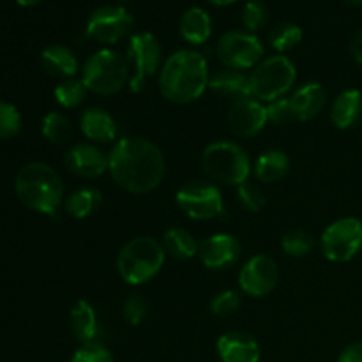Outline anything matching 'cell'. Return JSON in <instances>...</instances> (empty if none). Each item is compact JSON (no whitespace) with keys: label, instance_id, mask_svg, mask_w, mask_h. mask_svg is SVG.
Listing matches in <instances>:
<instances>
[{"label":"cell","instance_id":"cell-1","mask_svg":"<svg viewBox=\"0 0 362 362\" xmlns=\"http://www.w3.org/2000/svg\"><path fill=\"white\" fill-rule=\"evenodd\" d=\"M108 172L117 186L134 194H147L163 182L166 161L151 140L126 136L115 141L108 154Z\"/></svg>","mask_w":362,"mask_h":362},{"label":"cell","instance_id":"cell-2","mask_svg":"<svg viewBox=\"0 0 362 362\" xmlns=\"http://www.w3.org/2000/svg\"><path fill=\"white\" fill-rule=\"evenodd\" d=\"M209 67L204 55L194 49H179L168 57L159 71V90L175 105H189L209 88Z\"/></svg>","mask_w":362,"mask_h":362},{"label":"cell","instance_id":"cell-3","mask_svg":"<svg viewBox=\"0 0 362 362\" xmlns=\"http://www.w3.org/2000/svg\"><path fill=\"white\" fill-rule=\"evenodd\" d=\"M14 189L25 207L46 216H55L64 200L62 179L46 163H28L20 168Z\"/></svg>","mask_w":362,"mask_h":362},{"label":"cell","instance_id":"cell-4","mask_svg":"<svg viewBox=\"0 0 362 362\" xmlns=\"http://www.w3.org/2000/svg\"><path fill=\"white\" fill-rule=\"evenodd\" d=\"M165 257V247L158 240L152 237H136L120 250L117 269L127 285H144L161 271Z\"/></svg>","mask_w":362,"mask_h":362},{"label":"cell","instance_id":"cell-5","mask_svg":"<svg viewBox=\"0 0 362 362\" xmlns=\"http://www.w3.org/2000/svg\"><path fill=\"white\" fill-rule=\"evenodd\" d=\"M202 166L216 182L237 186L247 182L251 173V159L247 152L233 141L219 140L207 145L202 152Z\"/></svg>","mask_w":362,"mask_h":362},{"label":"cell","instance_id":"cell-6","mask_svg":"<svg viewBox=\"0 0 362 362\" xmlns=\"http://www.w3.org/2000/svg\"><path fill=\"white\" fill-rule=\"evenodd\" d=\"M129 67L126 59L113 49H99L87 59L81 81L87 90L101 95H112L122 90L129 81Z\"/></svg>","mask_w":362,"mask_h":362},{"label":"cell","instance_id":"cell-7","mask_svg":"<svg viewBox=\"0 0 362 362\" xmlns=\"http://www.w3.org/2000/svg\"><path fill=\"white\" fill-rule=\"evenodd\" d=\"M296 80L297 69L288 57H269L251 74V95L260 103H274L288 94Z\"/></svg>","mask_w":362,"mask_h":362},{"label":"cell","instance_id":"cell-8","mask_svg":"<svg viewBox=\"0 0 362 362\" xmlns=\"http://www.w3.org/2000/svg\"><path fill=\"white\" fill-rule=\"evenodd\" d=\"M175 202L187 218L197 221H209L225 216L221 191L216 184L207 180H191L184 184L177 191Z\"/></svg>","mask_w":362,"mask_h":362},{"label":"cell","instance_id":"cell-9","mask_svg":"<svg viewBox=\"0 0 362 362\" xmlns=\"http://www.w3.org/2000/svg\"><path fill=\"white\" fill-rule=\"evenodd\" d=\"M127 60L133 69V76L129 80L131 92H141L148 78L154 76L163 67V49L156 35L151 32H138L131 35L127 45Z\"/></svg>","mask_w":362,"mask_h":362},{"label":"cell","instance_id":"cell-10","mask_svg":"<svg viewBox=\"0 0 362 362\" xmlns=\"http://www.w3.org/2000/svg\"><path fill=\"white\" fill-rule=\"evenodd\" d=\"M362 250V221L357 218H341L331 223L322 233V251L329 262L345 264Z\"/></svg>","mask_w":362,"mask_h":362},{"label":"cell","instance_id":"cell-11","mask_svg":"<svg viewBox=\"0 0 362 362\" xmlns=\"http://www.w3.org/2000/svg\"><path fill=\"white\" fill-rule=\"evenodd\" d=\"M216 55L219 62L225 64L228 69H250L258 66L264 57V45L251 32L230 30L219 37L216 45Z\"/></svg>","mask_w":362,"mask_h":362},{"label":"cell","instance_id":"cell-12","mask_svg":"<svg viewBox=\"0 0 362 362\" xmlns=\"http://www.w3.org/2000/svg\"><path fill=\"white\" fill-rule=\"evenodd\" d=\"M134 20L122 6H103L92 11L85 25V34L101 45H115L122 41L133 28Z\"/></svg>","mask_w":362,"mask_h":362},{"label":"cell","instance_id":"cell-13","mask_svg":"<svg viewBox=\"0 0 362 362\" xmlns=\"http://www.w3.org/2000/svg\"><path fill=\"white\" fill-rule=\"evenodd\" d=\"M279 281V267L274 258L267 255H257L244 264L239 272V285L250 297L269 296Z\"/></svg>","mask_w":362,"mask_h":362},{"label":"cell","instance_id":"cell-14","mask_svg":"<svg viewBox=\"0 0 362 362\" xmlns=\"http://www.w3.org/2000/svg\"><path fill=\"white\" fill-rule=\"evenodd\" d=\"M243 255V246L232 233H214L198 244V257L211 271L233 267Z\"/></svg>","mask_w":362,"mask_h":362},{"label":"cell","instance_id":"cell-15","mask_svg":"<svg viewBox=\"0 0 362 362\" xmlns=\"http://www.w3.org/2000/svg\"><path fill=\"white\" fill-rule=\"evenodd\" d=\"M228 127L237 138H253L260 133L269 122L267 108L258 99L244 98L233 101L230 106Z\"/></svg>","mask_w":362,"mask_h":362},{"label":"cell","instance_id":"cell-16","mask_svg":"<svg viewBox=\"0 0 362 362\" xmlns=\"http://www.w3.org/2000/svg\"><path fill=\"white\" fill-rule=\"evenodd\" d=\"M67 170L83 179H95L108 172V156L90 144H76L64 156Z\"/></svg>","mask_w":362,"mask_h":362},{"label":"cell","instance_id":"cell-17","mask_svg":"<svg viewBox=\"0 0 362 362\" xmlns=\"http://www.w3.org/2000/svg\"><path fill=\"white\" fill-rule=\"evenodd\" d=\"M216 349L223 362H260V345L247 332H225L219 336Z\"/></svg>","mask_w":362,"mask_h":362},{"label":"cell","instance_id":"cell-18","mask_svg":"<svg viewBox=\"0 0 362 362\" xmlns=\"http://www.w3.org/2000/svg\"><path fill=\"white\" fill-rule=\"evenodd\" d=\"M325 101H327V94H325V88L318 81L304 83L290 98V105H292L293 113H296V119L300 120V122H306V120L320 115Z\"/></svg>","mask_w":362,"mask_h":362},{"label":"cell","instance_id":"cell-19","mask_svg":"<svg viewBox=\"0 0 362 362\" xmlns=\"http://www.w3.org/2000/svg\"><path fill=\"white\" fill-rule=\"evenodd\" d=\"M331 120L338 129H352L362 122V92L357 88L339 92L331 105Z\"/></svg>","mask_w":362,"mask_h":362},{"label":"cell","instance_id":"cell-20","mask_svg":"<svg viewBox=\"0 0 362 362\" xmlns=\"http://www.w3.org/2000/svg\"><path fill=\"white\" fill-rule=\"evenodd\" d=\"M71 329L73 334L81 345H92V343H101V327H99L98 313L94 306L88 300H78L69 313Z\"/></svg>","mask_w":362,"mask_h":362},{"label":"cell","instance_id":"cell-21","mask_svg":"<svg viewBox=\"0 0 362 362\" xmlns=\"http://www.w3.org/2000/svg\"><path fill=\"white\" fill-rule=\"evenodd\" d=\"M41 64L52 78L69 80L78 73V59L71 48L64 45H49L42 49Z\"/></svg>","mask_w":362,"mask_h":362},{"label":"cell","instance_id":"cell-22","mask_svg":"<svg viewBox=\"0 0 362 362\" xmlns=\"http://www.w3.org/2000/svg\"><path fill=\"white\" fill-rule=\"evenodd\" d=\"M209 88L218 95H221V98H232L233 101H239V99L244 98H253L251 95V76L244 73V71H221V73L214 74L209 80Z\"/></svg>","mask_w":362,"mask_h":362},{"label":"cell","instance_id":"cell-23","mask_svg":"<svg viewBox=\"0 0 362 362\" xmlns=\"http://www.w3.org/2000/svg\"><path fill=\"white\" fill-rule=\"evenodd\" d=\"M80 127L88 140L98 144H110L117 138L115 120L101 108L85 110L80 119Z\"/></svg>","mask_w":362,"mask_h":362},{"label":"cell","instance_id":"cell-24","mask_svg":"<svg viewBox=\"0 0 362 362\" xmlns=\"http://www.w3.org/2000/svg\"><path fill=\"white\" fill-rule=\"evenodd\" d=\"M180 35L184 37V41H187L189 45H204L205 41H209L212 34V21L211 16L205 9L202 7H189V9L184 11V14L180 16Z\"/></svg>","mask_w":362,"mask_h":362},{"label":"cell","instance_id":"cell-25","mask_svg":"<svg viewBox=\"0 0 362 362\" xmlns=\"http://www.w3.org/2000/svg\"><path fill=\"white\" fill-rule=\"evenodd\" d=\"M290 170V159L288 156L278 148H271V151L262 152L255 161V177L264 184H274L279 182L283 177L288 173Z\"/></svg>","mask_w":362,"mask_h":362},{"label":"cell","instance_id":"cell-26","mask_svg":"<svg viewBox=\"0 0 362 362\" xmlns=\"http://www.w3.org/2000/svg\"><path fill=\"white\" fill-rule=\"evenodd\" d=\"M163 247L170 257L177 260H191L198 255V244L187 230L173 226L163 235Z\"/></svg>","mask_w":362,"mask_h":362},{"label":"cell","instance_id":"cell-27","mask_svg":"<svg viewBox=\"0 0 362 362\" xmlns=\"http://www.w3.org/2000/svg\"><path fill=\"white\" fill-rule=\"evenodd\" d=\"M103 194L95 187H80L66 200V212L74 219L88 218L101 205Z\"/></svg>","mask_w":362,"mask_h":362},{"label":"cell","instance_id":"cell-28","mask_svg":"<svg viewBox=\"0 0 362 362\" xmlns=\"http://www.w3.org/2000/svg\"><path fill=\"white\" fill-rule=\"evenodd\" d=\"M41 133L49 144L64 145L73 136V126H71V120L66 115L59 112H49L42 119Z\"/></svg>","mask_w":362,"mask_h":362},{"label":"cell","instance_id":"cell-29","mask_svg":"<svg viewBox=\"0 0 362 362\" xmlns=\"http://www.w3.org/2000/svg\"><path fill=\"white\" fill-rule=\"evenodd\" d=\"M303 41V28L292 21H281L269 32V45L278 53L290 52Z\"/></svg>","mask_w":362,"mask_h":362},{"label":"cell","instance_id":"cell-30","mask_svg":"<svg viewBox=\"0 0 362 362\" xmlns=\"http://www.w3.org/2000/svg\"><path fill=\"white\" fill-rule=\"evenodd\" d=\"M85 98H87V87L76 78L60 81L55 87V99L64 108H76L85 101Z\"/></svg>","mask_w":362,"mask_h":362},{"label":"cell","instance_id":"cell-31","mask_svg":"<svg viewBox=\"0 0 362 362\" xmlns=\"http://www.w3.org/2000/svg\"><path fill=\"white\" fill-rule=\"evenodd\" d=\"M281 247L288 257H306L315 247V239L304 230H292V232L285 233V237L281 239Z\"/></svg>","mask_w":362,"mask_h":362},{"label":"cell","instance_id":"cell-32","mask_svg":"<svg viewBox=\"0 0 362 362\" xmlns=\"http://www.w3.org/2000/svg\"><path fill=\"white\" fill-rule=\"evenodd\" d=\"M243 23L247 28V32H258L267 25L269 20V7L264 0H250V2L244 6L243 14Z\"/></svg>","mask_w":362,"mask_h":362},{"label":"cell","instance_id":"cell-33","mask_svg":"<svg viewBox=\"0 0 362 362\" xmlns=\"http://www.w3.org/2000/svg\"><path fill=\"white\" fill-rule=\"evenodd\" d=\"M235 200L246 212H260L265 207V204H267L264 191L257 184L251 182H244L237 187Z\"/></svg>","mask_w":362,"mask_h":362},{"label":"cell","instance_id":"cell-34","mask_svg":"<svg viewBox=\"0 0 362 362\" xmlns=\"http://www.w3.org/2000/svg\"><path fill=\"white\" fill-rule=\"evenodd\" d=\"M21 129V115L11 103L0 101V140L16 136Z\"/></svg>","mask_w":362,"mask_h":362},{"label":"cell","instance_id":"cell-35","mask_svg":"<svg viewBox=\"0 0 362 362\" xmlns=\"http://www.w3.org/2000/svg\"><path fill=\"white\" fill-rule=\"evenodd\" d=\"M209 308H211V311L216 317H232V315H235L239 311L240 297L235 290H223V292L216 293L212 297Z\"/></svg>","mask_w":362,"mask_h":362},{"label":"cell","instance_id":"cell-36","mask_svg":"<svg viewBox=\"0 0 362 362\" xmlns=\"http://www.w3.org/2000/svg\"><path fill=\"white\" fill-rule=\"evenodd\" d=\"M69 362H115V359L103 343H92V345H81Z\"/></svg>","mask_w":362,"mask_h":362},{"label":"cell","instance_id":"cell-37","mask_svg":"<svg viewBox=\"0 0 362 362\" xmlns=\"http://www.w3.org/2000/svg\"><path fill=\"white\" fill-rule=\"evenodd\" d=\"M124 318L129 322L131 325H140L145 320L148 313V304L140 293H131L124 303Z\"/></svg>","mask_w":362,"mask_h":362},{"label":"cell","instance_id":"cell-38","mask_svg":"<svg viewBox=\"0 0 362 362\" xmlns=\"http://www.w3.org/2000/svg\"><path fill=\"white\" fill-rule=\"evenodd\" d=\"M267 117L269 122L274 126H286V124L296 122V113H293L290 99H278V101L271 103L267 106Z\"/></svg>","mask_w":362,"mask_h":362},{"label":"cell","instance_id":"cell-39","mask_svg":"<svg viewBox=\"0 0 362 362\" xmlns=\"http://www.w3.org/2000/svg\"><path fill=\"white\" fill-rule=\"evenodd\" d=\"M338 362H362V341H356L339 354Z\"/></svg>","mask_w":362,"mask_h":362},{"label":"cell","instance_id":"cell-40","mask_svg":"<svg viewBox=\"0 0 362 362\" xmlns=\"http://www.w3.org/2000/svg\"><path fill=\"white\" fill-rule=\"evenodd\" d=\"M350 53L357 64H362V28L354 35L352 45H350Z\"/></svg>","mask_w":362,"mask_h":362},{"label":"cell","instance_id":"cell-41","mask_svg":"<svg viewBox=\"0 0 362 362\" xmlns=\"http://www.w3.org/2000/svg\"><path fill=\"white\" fill-rule=\"evenodd\" d=\"M209 4H212V6H218V7H226V6H232V4H235L237 0H207Z\"/></svg>","mask_w":362,"mask_h":362},{"label":"cell","instance_id":"cell-42","mask_svg":"<svg viewBox=\"0 0 362 362\" xmlns=\"http://www.w3.org/2000/svg\"><path fill=\"white\" fill-rule=\"evenodd\" d=\"M16 2L23 7H32V6H35V4L41 2V0H16Z\"/></svg>","mask_w":362,"mask_h":362},{"label":"cell","instance_id":"cell-43","mask_svg":"<svg viewBox=\"0 0 362 362\" xmlns=\"http://www.w3.org/2000/svg\"><path fill=\"white\" fill-rule=\"evenodd\" d=\"M346 4H350V6H361L362 0H345Z\"/></svg>","mask_w":362,"mask_h":362},{"label":"cell","instance_id":"cell-44","mask_svg":"<svg viewBox=\"0 0 362 362\" xmlns=\"http://www.w3.org/2000/svg\"><path fill=\"white\" fill-rule=\"evenodd\" d=\"M119 2H126V0H119Z\"/></svg>","mask_w":362,"mask_h":362}]
</instances>
